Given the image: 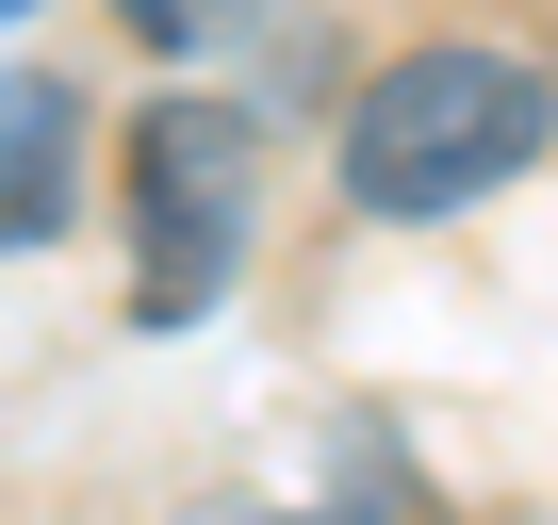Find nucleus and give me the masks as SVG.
Here are the masks:
<instances>
[{"label":"nucleus","mask_w":558,"mask_h":525,"mask_svg":"<svg viewBox=\"0 0 558 525\" xmlns=\"http://www.w3.org/2000/svg\"><path fill=\"white\" fill-rule=\"evenodd\" d=\"M66 181H83V99L66 83H0V246H50L66 230Z\"/></svg>","instance_id":"obj_3"},{"label":"nucleus","mask_w":558,"mask_h":525,"mask_svg":"<svg viewBox=\"0 0 558 525\" xmlns=\"http://www.w3.org/2000/svg\"><path fill=\"white\" fill-rule=\"evenodd\" d=\"M542 148H558V66H525V50H493V34H427V50H395V66L345 99L329 197L378 213V230H427V213L509 197Z\"/></svg>","instance_id":"obj_1"},{"label":"nucleus","mask_w":558,"mask_h":525,"mask_svg":"<svg viewBox=\"0 0 558 525\" xmlns=\"http://www.w3.org/2000/svg\"><path fill=\"white\" fill-rule=\"evenodd\" d=\"M230 525H345V509H230Z\"/></svg>","instance_id":"obj_5"},{"label":"nucleus","mask_w":558,"mask_h":525,"mask_svg":"<svg viewBox=\"0 0 558 525\" xmlns=\"http://www.w3.org/2000/svg\"><path fill=\"white\" fill-rule=\"evenodd\" d=\"M0 17H34V0H0Z\"/></svg>","instance_id":"obj_6"},{"label":"nucleus","mask_w":558,"mask_h":525,"mask_svg":"<svg viewBox=\"0 0 558 525\" xmlns=\"http://www.w3.org/2000/svg\"><path fill=\"white\" fill-rule=\"evenodd\" d=\"M116 197H132V262H148V329L214 313L246 230H263V115L246 99H148L116 148Z\"/></svg>","instance_id":"obj_2"},{"label":"nucleus","mask_w":558,"mask_h":525,"mask_svg":"<svg viewBox=\"0 0 558 525\" xmlns=\"http://www.w3.org/2000/svg\"><path fill=\"white\" fill-rule=\"evenodd\" d=\"M246 17H263V0H116V34H132V50H165V66H181V50H230Z\"/></svg>","instance_id":"obj_4"}]
</instances>
